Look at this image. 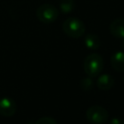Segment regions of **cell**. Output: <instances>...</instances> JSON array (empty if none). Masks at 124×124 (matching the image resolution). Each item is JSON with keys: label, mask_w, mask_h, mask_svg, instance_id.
I'll list each match as a JSON object with an SVG mask.
<instances>
[{"label": "cell", "mask_w": 124, "mask_h": 124, "mask_svg": "<svg viewBox=\"0 0 124 124\" xmlns=\"http://www.w3.org/2000/svg\"><path fill=\"white\" fill-rule=\"evenodd\" d=\"M62 29L67 36L76 39L81 37L84 34L85 25L78 17H69L63 22Z\"/></svg>", "instance_id": "obj_2"}, {"label": "cell", "mask_w": 124, "mask_h": 124, "mask_svg": "<svg viewBox=\"0 0 124 124\" xmlns=\"http://www.w3.org/2000/svg\"><path fill=\"white\" fill-rule=\"evenodd\" d=\"M123 46H124V39H123Z\"/></svg>", "instance_id": "obj_14"}, {"label": "cell", "mask_w": 124, "mask_h": 124, "mask_svg": "<svg viewBox=\"0 0 124 124\" xmlns=\"http://www.w3.org/2000/svg\"><path fill=\"white\" fill-rule=\"evenodd\" d=\"M109 124H124V120H122L121 118H118V117H114L110 120Z\"/></svg>", "instance_id": "obj_13"}, {"label": "cell", "mask_w": 124, "mask_h": 124, "mask_svg": "<svg viewBox=\"0 0 124 124\" xmlns=\"http://www.w3.org/2000/svg\"><path fill=\"white\" fill-rule=\"evenodd\" d=\"M110 64L114 70L124 72V52L117 51L113 53L110 58Z\"/></svg>", "instance_id": "obj_8"}, {"label": "cell", "mask_w": 124, "mask_h": 124, "mask_svg": "<svg viewBox=\"0 0 124 124\" xmlns=\"http://www.w3.org/2000/svg\"><path fill=\"white\" fill-rule=\"evenodd\" d=\"M16 112V104L10 97H3L0 99V115L4 117H11Z\"/></svg>", "instance_id": "obj_5"}, {"label": "cell", "mask_w": 124, "mask_h": 124, "mask_svg": "<svg viewBox=\"0 0 124 124\" xmlns=\"http://www.w3.org/2000/svg\"><path fill=\"white\" fill-rule=\"evenodd\" d=\"M123 81H124V78H123Z\"/></svg>", "instance_id": "obj_15"}, {"label": "cell", "mask_w": 124, "mask_h": 124, "mask_svg": "<svg viewBox=\"0 0 124 124\" xmlns=\"http://www.w3.org/2000/svg\"><path fill=\"white\" fill-rule=\"evenodd\" d=\"M85 116L91 124H105L108 119V112L105 108L96 105L87 108Z\"/></svg>", "instance_id": "obj_4"}, {"label": "cell", "mask_w": 124, "mask_h": 124, "mask_svg": "<svg viewBox=\"0 0 124 124\" xmlns=\"http://www.w3.org/2000/svg\"><path fill=\"white\" fill-rule=\"evenodd\" d=\"M104 68V59L98 53L89 54L83 61V69L88 77H97Z\"/></svg>", "instance_id": "obj_1"}, {"label": "cell", "mask_w": 124, "mask_h": 124, "mask_svg": "<svg viewBox=\"0 0 124 124\" xmlns=\"http://www.w3.org/2000/svg\"><path fill=\"white\" fill-rule=\"evenodd\" d=\"M35 124H57V122L52 118V117H49V116H43L41 118H39Z\"/></svg>", "instance_id": "obj_12"}, {"label": "cell", "mask_w": 124, "mask_h": 124, "mask_svg": "<svg viewBox=\"0 0 124 124\" xmlns=\"http://www.w3.org/2000/svg\"><path fill=\"white\" fill-rule=\"evenodd\" d=\"M84 45L89 49H98L101 46V40L95 34H87L84 38Z\"/></svg>", "instance_id": "obj_9"}, {"label": "cell", "mask_w": 124, "mask_h": 124, "mask_svg": "<svg viewBox=\"0 0 124 124\" xmlns=\"http://www.w3.org/2000/svg\"><path fill=\"white\" fill-rule=\"evenodd\" d=\"M97 87L103 91H107L109 90L113 87L114 85V78L112 76L108 75V74H104L98 77L97 81H96Z\"/></svg>", "instance_id": "obj_6"}, {"label": "cell", "mask_w": 124, "mask_h": 124, "mask_svg": "<svg viewBox=\"0 0 124 124\" xmlns=\"http://www.w3.org/2000/svg\"><path fill=\"white\" fill-rule=\"evenodd\" d=\"M75 8V2L73 0H61L59 4V9L63 14L72 13Z\"/></svg>", "instance_id": "obj_10"}, {"label": "cell", "mask_w": 124, "mask_h": 124, "mask_svg": "<svg viewBox=\"0 0 124 124\" xmlns=\"http://www.w3.org/2000/svg\"><path fill=\"white\" fill-rule=\"evenodd\" d=\"M109 32L118 39H124V19L117 18L114 19L109 24Z\"/></svg>", "instance_id": "obj_7"}, {"label": "cell", "mask_w": 124, "mask_h": 124, "mask_svg": "<svg viewBox=\"0 0 124 124\" xmlns=\"http://www.w3.org/2000/svg\"><path fill=\"white\" fill-rule=\"evenodd\" d=\"M93 84H94V82H93V79H92L91 77L84 78H82L81 81H80V86H81V88H82L83 90H85V91L91 90V89L93 88Z\"/></svg>", "instance_id": "obj_11"}, {"label": "cell", "mask_w": 124, "mask_h": 124, "mask_svg": "<svg viewBox=\"0 0 124 124\" xmlns=\"http://www.w3.org/2000/svg\"><path fill=\"white\" fill-rule=\"evenodd\" d=\"M58 16V9L54 5L49 3L42 4L36 10V16L43 23H51L57 19Z\"/></svg>", "instance_id": "obj_3"}]
</instances>
